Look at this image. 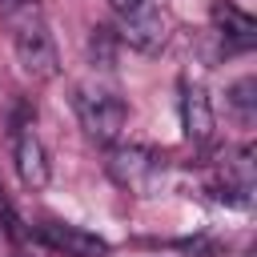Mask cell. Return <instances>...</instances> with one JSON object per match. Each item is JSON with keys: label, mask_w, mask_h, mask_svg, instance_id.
I'll return each instance as SVG.
<instances>
[{"label": "cell", "mask_w": 257, "mask_h": 257, "mask_svg": "<svg viewBox=\"0 0 257 257\" xmlns=\"http://www.w3.org/2000/svg\"><path fill=\"white\" fill-rule=\"evenodd\" d=\"M181 128L193 145H205L213 141V128H217V116H213V104H209V92L201 84H185L181 88Z\"/></svg>", "instance_id": "7"}, {"label": "cell", "mask_w": 257, "mask_h": 257, "mask_svg": "<svg viewBox=\"0 0 257 257\" xmlns=\"http://www.w3.org/2000/svg\"><path fill=\"white\" fill-rule=\"evenodd\" d=\"M72 108L80 116V128L100 145H112L120 137L124 120H128V104L120 100V92L112 84H100V80L80 84L76 96H72Z\"/></svg>", "instance_id": "2"}, {"label": "cell", "mask_w": 257, "mask_h": 257, "mask_svg": "<svg viewBox=\"0 0 257 257\" xmlns=\"http://www.w3.org/2000/svg\"><path fill=\"white\" fill-rule=\"evenodd\" d=\"M108 173H112V181H116L120 189H128V193H149V189L157 185V177L165 173V161H161L153 149H145V145H116V149L108 153Z\"/></svg>", "instance_id": "3"}, {"label": "cell", "mask_w": 257, "mask_h": 257, "mask_svg": "<svg viewBox=\"0 0 257 257\" xmlns=\"http://www.w3.org/2000/svg\"><path fill=\"white\" fill-rule=\"evenodd\" d=\"M12 161H16V173L24 181V189H44L52 181V161H48V149L44 141L32 133V124H16L12 133Z\"/></svg>", "instance_id": "4"}, {"label": "cell", "mask_w": 257, "mask_h": 257, "mask_svg": "<svg viewBox=\"0 0 257 257\" xmlns=\"http://www.w3.org/2000/svg\"><path fill=\"white\" fill-rule=\"evenodd\" d=\"M153 0H108V8L124 20V16H133V12H141V8H149Z\"/></svg>", "instance_id": "10"}, {"label": "cell", "mask_w": 257, "mask_h": 257, "mask_svg": "<svg viewBox=\"0 0 257 257\" xmlns=\"http://www.w3.org/2000/svg\"><path fill=\"white\" fill-rule=\"evenodd\" d=\"M4 24H8V40H12L20 68L32 80H52L60 72V52H56V40H52V28H48L40 4L36 0H4Z\"/></svg>", "instance_id": "1"}, {"label": "cell", "mask_w": 257, "mask_h": 257, "mask_svg": "<svg viewBox=\"0 0 257 257\" xmlns=\"http://www.w3.org/2000/svg\"><path fill=\"white\" fill-rule=\"evenodd\" d=\"M36 237L48 249L64 253V257H104L108 253V241L104 237H96V233H88L80 225H64V221H40L36 225Z\"/></svg>", "instance_id": "5"}, {"label": "cell", "mask_w": 257, "mask_h": 257, "mask_svg": "<svg viewBox=\"0 0 257 257\" xmlns=\"http://www.w3.org/2000/svg\"><path fill=\"white\" fill-rule=\"evenodd\" d=\"M213 24H217V32H221L225 40H233L237 48H249V44L257 40V20H253L245 8L229 4V0H217V4H213Z\"/></svg>", "instance_id": "8"}, {"label": "cell", "mask_w": 257, "mask_h": 257, "mask_svg": "<svg viewBox=\"0 0 257 257\" xmlns=\"http://www.w3.org/2000/svg\"><path fill=\"white\" fill-rule=\"evenodd\" d=\"M120 40L133 44L137 52H161L165 40H169V20L149 4V8H141V12L120 20Z\"/></svg>", "instance_id": "6"}, {"label": "cell", "mask_w": 257, "mask_h": 257, "mask_svg": "<svg viewBox=\"0 0 257 257\" xmlns=\"http://www.w3.org/2000/svg\"><path fill=\"white\" fill-rule=\"evenodd\" d=\"M229 104L237 108V116H241L245 124L253 120V80H249V76H245V80H237V84L229 88Z\"/></svg>", "instance_id": "9"}]
</instances>
